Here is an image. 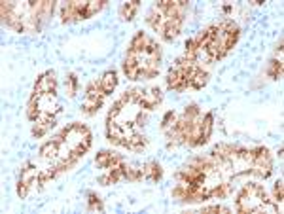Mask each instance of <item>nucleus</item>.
Wrapping results in <instances>:
<instances>
[{
	"label": "nucleus",
	"instance_id": "2",
	"mask_svg": "<svg viewBox=\"0 0 284 214\" xmlns=\"http://www.w3.org/2000/svg\"><path fill=\"white\" fill-rule=\"evenodd\" d=\"M38 176H40V169L27 161L25 165L21 167L19 171V180H17V195L21 199H27L29 197V192L34 188V184H38Z\"/></svg>",
	"mask_w": 284,
	"mask_h": 214
},
{
	"label": "nucleus",
	"instance_id": "6",
	"mask_svg": "<svg viewBox=\"0 0 284 214\" xmlns=\"http://www.w3.org/2000/svg\"><path fill=\"white\" fill-rule=\"evenodd\" d=\"M59 152H61V142H57L55 139L49 142H46L44 146L40 148V159L46 161V163H55L57 157H59Z\"/></svg>",
	"mask_w": 284,
	"mask_h": 214
},
{
	"label": "nucleus",
	"instance_id": "19",
	"mask_svg": "<svg viewBox=\"0 0 284 214\" xmlns=\"http://www.w3.org/2000/svg\"><path fill=\"white\" fill-rule=\"evenodd\" d=\"M57 174H61V173L57 171L55 165H51V167H47V169H40L38 184L40 186H46V184H49L53 178H57Z\"/></svg>",
	"mask_w": 284,
	"mask_h": 214
},
{
	"label": "nucleus",
	"instance_id": "11",
	"mask_svg": "<svg viewBox=\"0 0 284 214\" xmlns=\"http://www.w3.org/2000/svg\"><path fill=\"white\" fill-rule=\"evenodd\" d=\"M150 40H152V38H150L146 33L140 31V33H137L135 36H133V40L129 42V47H127V49H129V51H135V54H142Z\"/></svg>",
	"mask_w": 284,
	"mask_h": 214
},
{
	"label": "nucleus",
	"instance_id": "8",
	"mask_svg": "<svg viewBox=\"0 0 284 214\" xmlns=\"http://www.w3.org/2000/svg\"><path fill=\"white\" fill-rule=\"evenodd\" d=\"M146 23H148L158 34H161V31H163V27H165V23H167V17L163 12H159L158 8L152 6V10L146 15Z\"/></svg>",
	"mask_w": 284,
	"mask_h": 214
},
{
	"label": "nucleus",
	"instance_id": "22",
	"mask_svg": "<svg viewBox=\"0 0 284 214\" xmlns=\"http://www.w3.org/2000/svg\"><path fill=\"white\" fill-rule=\"evenodd\" d=\"M84 97H100V99H105L106 93L102 91V87H100V82L93 80L89 82L86 86V93H84Z\"/></svg>",
	"mask_w": 284,
	"mask_h": 214
},
{
	"label": "nucleus",
	"instance_id": "9",
	"mask_svg": "<svg viewBox=\"0 0 284 214\" xmlns=\"http://www.w3.org/2000/svg\"><path fill=\"white\" fill-rule=\"evenodd\" d=\"M146 144H148V139H146L144 135L133 133L131 137H127V139H125V144H123V148L131 150V152H142V150L146 148Z\"/></svg>",
	"mask_w": 284,
	"mask_h": 214
},
{
	"label": "nucleus",
	"instance_id": "20",
	"mask_svg": "<svg viewBox=\"0 0 284 214\" xmlns=\"http://www.w3.org/2000/svg\"><path fill=\"white\" fill-rule=\"evenodd\" d=\"M87 210L89 212H102L105 210V205H102V199H100L97 194H93V192H89L87 194Z\"/></svg>",
	"mask_w": 284,
	"mask_h": 214
},
{
	"label": "nucleus",
	"instance_id": "18",
	"mask_svg": "<svg viewBox=\"0 0 284 214\" xmlns=\"http://www.w3.org/2000/svg\"><path fill=\"white\" fill-rule=\"evenodd\" d=\"M142 87H131V89H127L125 93L119 97V100L123 102V104H139V99L142 97Z\"/></svg>",
	"mask_w": 284,
	"mask_h": 214
},
{
	"label": "nucleus",
	"instance_id": "10",
	"mask_svg": "<svg viewBox=\"0 0 284 214\" xmlns=\"http://www.w3.org/2000/svg\"><path fill=\"white\" fill-rule=\"evenodd\" d=\"M100 87H102V91L106 95L114 93V89L118 86V72L116 70H106L102 76H100Z\"/></svg>",
	"mask_w": 284,
	"mask_h": 214
},
{
	"label": "nucleus",
	"instance_id": "1",
	"mask_svg": "<svg viewBox=\"0 0 284 214\" xmlns=\"http://www.w3.org/2000/svg\"><path fill=\"white\" fill-rule=\"evenodd\" d=\"M271 199L265 188L262 184H256V182H250V184H245L243 190L239 192L237 199H235V207H237V212L241 214H250L256 212V208L264 203H269Z\"/></svg>",
	"mask_w": 284,
	"mask_h": 214
},
{
	"label": "nucleus",
	"instance_id": "12",
	"mask_svg": "<svg viewBox=\"0 0 284 214\" xmlns=\"http://www.w3.org/2000/svg\"><path fill=\"white\" fill-rule=\"evenodd\" d=\"M102 100L100 97H84V102H82V112L86 116H95L99 112V108L102 106Z\"/></svg>",
	"mask_w": 284,
	"mask_h": 214
},
{
	"label": "nucleus",
	"instance_id": "28",
	"mask_svg": "<svg viewBox=\"0 0 284 214\" xmlns=\"http://www.w3.org/2000/svg\"><path fill=\"white\" fill-rule=\"evenodd\" d=\"M201 212H229V208L227 207H222V205H212V207H205L201 208Z\"/></svg>",
	"mask_w": 284,
	"mask_h": 214
},
{
	"label": "nucleus",
	"instance_id": "14",
	"mask_svg": "<svg viewBox=\"0 0 284 214\" xmlns=\"http://www.w3.org/2000/svg\"><path fill=\"white\" fill-rule=\"evenodd\" d=\"M206 82H209V70H205L201 65H197L192 80H190V87H193V89H203L206 86Z\"/></svg>",
	"mask_w": 284,
	"mask_h": 214
},
{
	"label": "nucleus",
	"instance_id": "13",
	"mask_svg": "<svg viewBox=\"0 0 284 214\" xmlns=\"http://www.w3.org/2000/svg\"><path fill=\"white\" fill-rule=\"evenodd\" d=\"M163 176V169L158 161H148L144 165V178L150 182H159Z\"/></svg>",
	"mask_w": 284,
	"mask_h": 214
},
{
	"label": "nucleus",
	"instance_id": "16",
	"mask_svg": "<svg viewBox=\"0 0 284 214\" xmlns=\"http://www.w3.org/2000/svg\"><path fill=\"white\" fill-rule=\"evenodd\" d=\"M123 178H127L129 182H140L144 178V167H137V165H123Z\"/></svg>",
	"mask_w": 284,
	"mask_h": 214
},
{
	"label": "nucleus",
	"instance_id": "25",
	"mask_svg": "<svg viewBox=\"0 0 284 214\" xmlns=\"http://www.w3.org/2000/svg\"><path fill=\"white\" fill-rule=\"evenodd\" d=\"M123 108H125V104H123V102H121V100L118 99V100H116V102L112 104V108L108 110L106 121H116V120H118V116L121 114V110H123Z\"/></svg>",
	"mask_w": 284,
	"mask_h": 214
},
{
	"label": "nucleus",
	"instance_id": "26",
	"mask_svg": "<svg viewBox=\"0 0 284 214\" xmlns=\"http://www.w3.org/2000/svg\"><path fill=\"white\" fill-rule=\"evenodd\" d=\"M273 199L277 201L278 205L284 201V182L278 178L277 182H275V186H273Z\"/></svg>",
	"mask_w": 284,
	"mask_h": 214
},
{
	"label": "nucleus",
	"instance_id": "3",
	"mask_svg": "<svg viewBox=\"0 0 284 214\" xmlns=\"http://www.w3.org/2000/svg\"><path fill=\"white\" fill-rule=\"evenodd\" d=\"M33 93L38 95H55L57 93V76L53 70H47V72L40 74L36 82H34V89Z\"/></svg>",
	"mask_w": 284,
	"mask_h": 214
},
{
	"label": "nucleus",
	"instance_id": "21",
	"mask_svg": "<svg viewBox=\"0 0 284 214\" xmlns=\"http://www.w3.org/2000/svg\"><path fill=\"white\" fill-rule=\"evenodd\" d=\"M176 121H178V114H176L174 110H169V112L163 116V120H161V131H163V133H167V131L174 129Z\"/></svg>",
	"mask_w": 284,
	"mask_h": 214
},
{
	"label": "nucleus",
	"instance_id": "4",
	"mask_svg": "<svg viewBox=\"0 0 284 214\" xmlns=\"http://www.w3.org/2000/svg\"><path fill=\"white\" fill-rule=\"evenodd\" d=\"M277 55L278 57H273L267 67H265V74L271 78V80H280L282 78V70H284V63H282V38L278 40L277 46Z\"/></svg>",
	"mask_w": 284,
	"mask_h": 214
},
{
	"label": "nucleus",
	"instance_id": "17",
	"mask_svg": "<svg viewBox=\"0 0 284 214\" xmlns=\"http://www.w3.org/2000/svg\"><path fill=\"white\" fill-rule=\"evenodd\" d=\"M212 129H214V112H206V114L201 118V133H203L205 144L209 142V139H211Z\"/></svg>",
	"mask_w": 284,
	"mask_h": 214
},
{
	"label": "nucleus",
	"instance_id": "24",
	"mask_svg": "<svg viewBox=\"0 0 284 214\" xmlns=\"http://www.w3.org/2000/svg\"><path fill=\"white\" fill-rule=\"evenodd\" d=\"M106 6V0H89L86 6V19L93 17V15H97Z\"/></svg>",
	"mask_w": 284,
	"mask_h": 214
},
{
	"label": "nucleus",
	"instance_id": "27",
	"mask_svg": "<svg viewBox=\"0 0 284 214\" xmlns=\"http://www.w3.org/2000/svg\"><path fill=\"white\" fill-rule=\"evenodd\" d=\"M146 121H148V110L146 112H139V114L135 116V125L137 127H144Z\"/></svg>",
	"mask_w": 284,
	"mask_h": 214
},
{
	"label": "nucleus",
	"instance_id": "5",
	"mask_svg": "<svg viewBox=\"0 0 284 214\" xmlns=\"http://www.w3.org/2000/svg\"><path fill=\"white\" fill-rule=\"evenodd\" d=\"M163 99V95H161V89L159 87H150V89H144L142 91V97L139 99V106H142L144 110H153V108L158 106L159 102Z\"/></svg>",
	"mask_w": 284,
	"mask_h": 214
},
{
	"label": "nucleus",
	"instance_id": "15",
	"mask_svg": "<svg viewBox=\"0 0 284 214\" xmlns=\"http://www.w3.org/2000/svg\"><path fill=\"white\" fill-rule=\"evenodd\" d=\"M140 4L137 0H131V2H123L121 6H119V17L123 21H133L135 19V15L139 12Z\"/></svg>",
	"mask_w": 284,
	"mask_h": 214
},
{
	"label": "nucleus",
	"instance_id": "23",
	"mask_svg": "<svg viewBox=\"0 0 284 214\" xmlns=\"http://www.w3.org/2000/svg\"><path fill=\"white\" fill-rule=\"evenodd\" d=\"M65 89H66V95H68L70 99L76 97V93H78V76H76L74 72H70L68 76H66Z\"/></svg>",
	"mask_w": 284,
	"mask_h": 214
},
{
	"label": "nucleus",
	"instance_id": "7",
	"mask_svg": "<svg viewBox=\"0 0 284 214\" xmlns=\"http://www.w3.org/2000/svg\"><path fill=\"white\" fill-rule=\"evenodd\" d=\"M182 27H184V21L182 19H167L165 27L161 31V38L165 42H172L180 33H182Z\"/></svg>",
	"mask_w": 284,
	"mask_h": 214
}]
</instances>
